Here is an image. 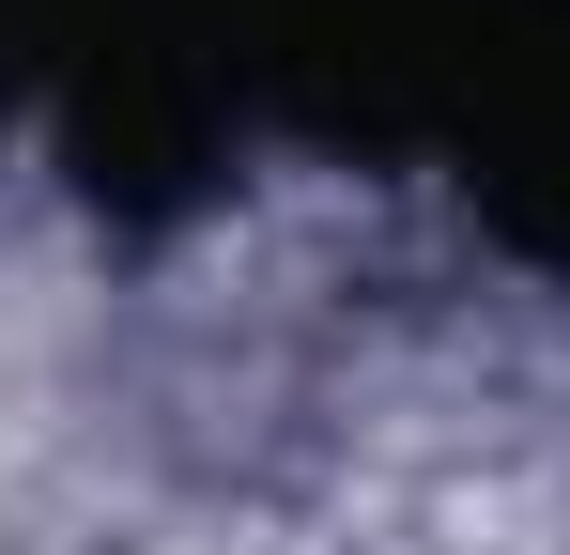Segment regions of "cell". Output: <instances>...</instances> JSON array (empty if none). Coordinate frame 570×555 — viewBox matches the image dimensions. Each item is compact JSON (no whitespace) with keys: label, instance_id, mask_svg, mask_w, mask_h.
<instances>
[{"label":"cell","instance_id":"cell-1","mask_svg":"<svg viewBox=\"0 0 570 555\" xmlns=\"http://www.w3.org/2000/svg\"><path fill=\"white\" fill-rule=\"evenodd\" d=\"M540 16L556 0H232V62L247 108H278L324 155H463Z\"/></svg>","mask_w":570,"mask_h":555},{"label":"cell","instance_id":"cell-2","mask_svg":"<svg viewBox=\"0 0 570 555\" xmlns=\"http://www.w3.org/2000/svg\"><path fill=\"white\" fill-rule=\"evenodd\" d=\"M232 0H62L47 16V124L108 232H186L232 185Z\"/></svg>","mask_w":570,"mask_h":555},{"label":"cell","instance_id":"cell-3","mask_svg":"<svg viewBox=\"0 0 570 555\" xmlns=\"http://www.w3.org/2000/svg\"><path fill=\"white\" fill-rule=\"evenodd\" d=\"M463 185H478V232L524 247L540 278H570V0L540 16V47L493 78V108L463 124Z\"/></svg>","mask_w":570,"mask_h":555},{"label":"cell","instance_id":"cell-4","mask_svg":"<svg viewBox=\"0 0 570 555\" xmlns=\"http://www.w3.org/2000/svg\"><path fill=\"white\" fill-rule=\"evenodd\" d=\"M47 16H62V0H0V124L47 108Z\"/></svg>","mask_w":570,"mask_h":555}]
</instances>
